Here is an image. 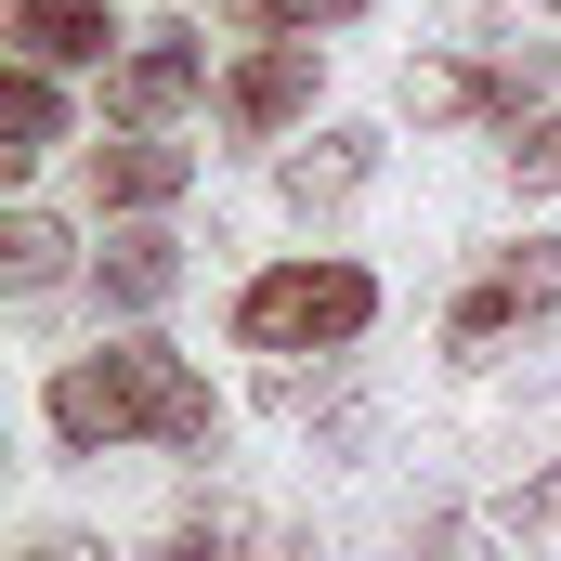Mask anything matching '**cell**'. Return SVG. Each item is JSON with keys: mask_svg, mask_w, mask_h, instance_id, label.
Returning <instances> with one entry per match:
<instances>
[{"mask_svg": "<svg viewBox=\"0 0 561 561\" xmlns=\"http://www.w3.org/2000/svg\"><path fill=\"white\" fill-rule=\"evenodd\" d=\"M53 431H66V457H105V444H209L222 405H209V379H183L157 340H131V353H79V366L53 379Z\"/></svg>", "mask_w": 561, "mask_h": 561, "instance_id": "1", "label": "cell"}, {"mask_svg": "<svg viewBox=\"0 0 561 561\" xmlns=\"http://www.w3.org/2000/svg\"><path fill=\"white\" fill-rule=\"evenodd\" d=\"M379 327V287L353 262H287V275H249L236 287V340L249 353H340Z\"/></svg>", "mask_w": 561, "mask_h": 561, "instance_id": "2", "label": "cell"}, {"mask_svg": "<svg viewBox=\"0 0 561 561\" xmlns=\"http://www.w3.org/2000/svg\"><path fill=\"white\" fill-rule=\"evenodd\" d=\"M549 92V53H496V66H405V118L419 131H457V118H536Z\"/></svg>", "mask_w": 561, "mask_h": 561, "instance_id": "3", "label": "cell"}, {"mask_svg": "<svg viewBox=\"0 0 561 561\" xmlns=\"http://www.w3.org/2000/svg\"><path fill=\"white\" fill-rule=\"evenodd\" d=\"M536 313H561V249H549V236H523L510 262H483L470 300L444 313V340H457V353H496V340H510V327H536Z\"/></svg>", "mask_w": 561, "mask_h": 561, "instance_id": "4", "label": "cell"}, {"mask_svg": "<svg viewBox=\"0 0 561 561\" xmlns=\"http://www.w3.org/2000/svg\"><path fill=\"white\" fill-rule=\"evenodd\" d=\"M300 105H313V39H262V53L222 79V118H236V131H287Z\"/></svg>", "mask_w": 561, "mask_h": 561, "instance_id": "5", "label": "cell"}, {"mask_svg": "<svg viewBox=\"0 0 561 561\" xmlns=\"http://www.w3.org/2000/svg\"><path fill=\"white\" fill-rule=\"evenodd\" d=\"M196 92H209V53H196V39H144L131 66H118V118H131V131H170Z\"/></svg>", "mask_w": 561, "mask_h": 561, "instance_id": "6", "label": "cell"}, {"mask_svg": "<svg viewBox=\"0 0 561 561\" xmlns=\"http://www.w3.org/2000/svg\"><path fill=\"white\" fill-rule=\"evenodd\" d=\"M183 183H196V157H183V144H157V131L92 144V196H105V209H170Z\"/></svg>", "mask_w": 561, "mask_h": 561, "instance_id": "7", "label": "cell"}, {"mask_svg": "<svg viewBox=\"0 0 561 561\" xmlns=\"http://www.w3.org/2000/svg\"><path fill=\"white\" fill-rule=\"evenodd\" d=\"M105 39H118L105 0H13V53L26 66H105Z\"/></svg>", "mask_w": 561, "mask_h": 561, "instance_id": "8", "label": "cell"}, {"mask_svg": "<svg viewBox=\"0 0 561 561\" xmlns=\"http://www.w3.org/2000/svg\"><path fill=\"white\" fill-rule=\"evenodd\" d=\"M366 170H379V144H366V131H313L275 183H287V209H340V196H366Z\"/></svg>", "mask_w": 561, "mask_h": 561, "instance_id": "9", "label": "cell"}, {"mask_svg": "<svg viewBox=\"0 0 561 561\" xmlns=\"http://www.w3.org/2000/svg\"><path fill=\"white\" fill-rule=\"evenodd\" d=\"M66 144V92H53V66H13L0 79V157L26 170V157H53Z\"/></svg>", "mask_w": 561, "mask_h": 561, "instance_id": "10", "label": "cell"}, {"mask_svg": "<svg viewBox=\"0 0 561 561\" xmlns=\"http://www.w3.org/2000/svg\"><path fill=\"white\" fill-rule=\"evenodd\" d=\"M170 287H183V249H170L157 222H131V236L105 249V300H118V313H157Z\"/></svg>", "mask_w": 561, "mask_h": 561, "instance_id": "11", "label": "cell"}, {"mask_svg": "<svg viewBox=\"0 0 561 561\" xmlns=\"http://www.w3.org/2000/svg\"><path fill=\"white\" fill-rule=\"evenodd\" d=\"M0 275H13V287H53V275H66V222H53V209H13V222H0Z\"/></svg>", "mask_w": 561, "mask_h": 561, "instance_id": "12", "label": "cell"}, {"mask_svg": "<svg viewBox=\"0 0 561 561\" xmlns=\"http://www.w3.org/2000/svg\"><path fill=\"white\" fill-rule=\"evenodd\" d=\"M209 13H236V26H287V39H300V26H353L366 0H209Z\"/></svg>", "mask_w": 561, "mask_h": 561, "instance_id": "13", "label": "cell"}, {"mask_svg": "<svg viewBox=\"0 0 561 561\" xmlns=\"http://www.w3.org/2000/svg\"><path fill=\"white\" fill-rule=\"evenodd\" d=\"M236 536H249L236 510H196V523H170V549H157V561H236Z\"/></svg>", "mask_w": 561, "mask_h": 561, "instance_id": "14", "label": "cell"}, {"mask_svg": "<svg viewBox=\"0 0 561 561\" xmlns=\"http://www.w3.org/2000/svg\"><path fill=\"white\" fill-rule=\"evenodd\" d=\"M510 536H523V549H561V470H536V483L510 496Z\"/></svg>", "mask_w": 561, "mask_h": 561, "instance_id": "15", "label": "cell"}, {"mask_svg": "<svg viewBox=\"0 0 561 561\" xmlns=\"http://www.w3.org/2000/svg\"><path fill=\"white\" fill-rule=\"evenodd\" d=\"M510 183L561 196V118H523V144H510Z\"/></svg>", "mask_w": 561, "mask_h": 561, "instance_id": "16", "label": "cell"}, {"mask_svg": "<svg viewBox=\"0 0 561 561\" xmlns=\"http://www.w3.org/2000/svg\"><path fill=\"white\" fill-rule=\"evenodd\" d=\"M419 561H483V523H470V510H431V523H419Z\"/></svg>", "mask_w": 561, "mask_h": 561, "instance_id": "17", "label": "cell"}, {"mask_svg": "<svg viewBox=\"0 0 561 561\" xmlns=\"http://www.w3.org/2000/svg\"><path fill=\"white\" fill-rule=\"evenodd\" d=\"M26 561H105L92 536H26Z\"/></svg>", "mask_w": 561, "mask_h": 561, "instance_id": "18", "label": "cell"}, {"mask_svg": "<svg viewBox=\"0 0 561 561\" xmlns=\"http://www.w3.org/2000/svg\"><path fill=\"white\" fill-rule=\"evenodd\" d=\"M262 561H313V536H275V549H262Z\"/></svg>", "mask_w": 561, "mask_h": 561, "instance_id": "19", "label": "cell"}]
</instances>
